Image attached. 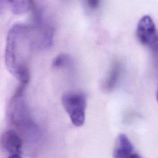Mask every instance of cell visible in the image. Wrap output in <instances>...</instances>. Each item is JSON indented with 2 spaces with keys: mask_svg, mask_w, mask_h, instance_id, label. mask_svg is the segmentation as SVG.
Instances as JSON below:
<instances>
[{
  "mask_svg": "<svg viewBox=\"0 0 158 158\" xmlns=\"http://www.w3.org/2000/svg\"><path fill=\"white\" fill-rule=\"evenodd\" d=\"M38 49L32 25L14 24L9 30L5 49V63L8 71L20 84L29 81V62L33 51Z\"/></svg>",
  "mask_w": 158,
  "mask_h": 158,
  "instance_id": "1",
  "label": "cell"
},
{
  "mask_svg": "<svg viewBox=\"0 0 158 158\" xmlns=\"http://www.w3.org/2000/svg\"><path fill=\"white\" fill-rule=\"evenodd\" d=\"M62 103L72 123L78 127L82 126L85 120L86 95L80 91L67 92L62 95Z\"/></svg>",
  "mask_w": 158,
  "mask_h": 158,
  "instance_id": "2",
  "label": "cell"
},
{
  "mask_svg": "<svg viewBox=\"0 0 158 158\" xmlns=\"http://www.w3.org/2000/svg\"><path fill=\"white\" fill-rule=\"evenodd\" d=\"M136 34L138 41L143 45L154 50L158 48V33L156 25L149 15H144L139 19Z\"/></svg>",
  "mask_w": 158,
  "mask_h": 158,
  "instance_id": "3",
  "label": "cell"
},
{
  "mask_svg": "<svg viewBox=\"0 0 158 158\" xmlns=\"http://www.w3.org/2000/svg\"><path fill=\"white\" fill-rule=\"evenodd\" d=\"M1 145L10 156L20 154L22 141L19 135L13 130L6 131L1 137Z\"/></svg>",
  "mask_w": 158,
  "mask_h": 158,
  "instance_id": "4",
  "label": "cell"
},
{
  "mask_svg": "<svg viewBox=\"0 0 158 158\" xmlns=\"http://www.w3.org/2000/svg\"><path fill=\"white\" fill-rule=\"evenodd\" d=\"M133 149V145L128 136L124 133H120L115 141L113 158H127L132 154Z\"/></svg>",
  "mask_w": 158,
  "mask_h": 158,
  "instance_id": "5",
  "label": "cell"
},
{
  "mask_svg": "<svg viewBox=\"0 0 158 158\" xmlns=\"http://www.w3.org/2000/svg\"><path fill=\"white\" fill-rule=\"evenodd\" d=\"M121 73V67L117 61L113 62L107 77L102 84L103 89L106 91H112L118 83Z\"/></svg>",
  "mask_w": 158,
  "mask_h": 158,
  "instance_id": "6",
  "label": "cell"
},
{
  "mask_svg": "<svg viewBox=\"0 0 158 158\" xmlns=\"http://www.w3.org/2000/svg\"><path fill=\"white\" fill-rule=\"evenodd\" d=\"M11 10L15 14H22L28 12L33 6L32 0H6Z\"/></svg>",
  "mask_w": 158,
  "mask_h": 158,
  "instance_id": "7",
  "label": "cell"
},
{
  "mask_svg": "<svg viewBox=\"0 0 158 158\" xmlns=\"http://www.w3.org/2000/svg\"><path fill=\"white\" fill-rule=\"evenodd\" d=\"M72 60L71 57L65 54H60L56 56L52 61V67L54 68H62L70 65Z\"/></svg>",
  "mask_w": 158,
  "mask_h": 158,
  "instance_id": "8",
  "label": "cell"
},
{
  "mask_svg": "<svg viewBox=\"0 0 158 158\" xmlns=\"http://www.w3.org/2000/svg\"><path fill=\"white\" fill-rule=\"evenodd\" d=\"M88 7L91 9H96L100 2V0H85Z\"/></svg>",
  "mask_w": 158,
  "mask_h": 158,
  "instance_id": "9",
  "label": "cell"
},
{
  "mask_svg": "<svg viewBox=\"0 0 158 158\" xmlns=\"http://www.w3.org/2000/svg\"><path fill=\"white\" fill-rule=\"evenodd\" d=\"M127 158H141L138 154H131L130 156H129Z\"/></svg>",
  "mask_w": 158,
  "mask_h": 158,
  "instance_id": "10",
  "label": "cell"
},
{
  "mask_svg": "<svg viewBox=\"0 0 158 158\" xmlns=\"http://www.w3.org/2000/svg\"><path fill=\"white\" fill-rule=\"evenodd\" d=\"M8 158H22V156L20 154H15V155L9 156Z\"/></svg>",
  "mask_w": 158,
  "mask_h": 158,
  "instance_id": "11",
  "label": "cell"
},
{
  "mask_svg": "<svg viewBox=\"0 0 158 158\" xmlns=\"http://www.w3.org/2000/svg\"><path fill=\"white\" fill-rule=\"evenodd\" d=\"M156 100H157V102L158 103V91H157V94H156Z\"/></svg>",
  "mask_w": 158,
  "mask_h": 158,
  "instance_id": "12",
  "label": "cell"
}]
</instances>
